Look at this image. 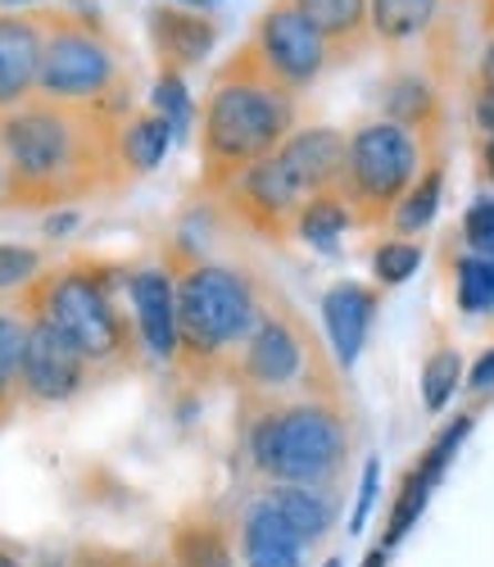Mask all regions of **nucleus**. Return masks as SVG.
<instances>
[{"label": "nucleus", "instance_id": "obj_1", "mask_svg": "<svg viewBox=\"0 0 494 567\" xmlns=\"http://www.w3.org/2000/svg\"><path fill=\"white\" fill-rule=\"evenodd\" d=\"M119 114L60 101H23L0 114L6 209H78L132 182L119 155Z\"/></svg>", "mask_w": 494, "mask_h": 567}, {"label": "nucleus", "instance_id": "obj_2", "mask_svg": "<svg viewBox=\"0 0 494 567\" xmlns=\"http://www.w3.org/2000/svg\"><path fill=\"white\" fill-rule=\"evenodd\" d=\"M295 127H300L295 96L268 78L255 45L240 41L214 73L200 105V186L218 196L236 173L268 159Z\"/></svg>", "mask_w": 494, "mask_h": 567}, {"label": "nucleus", "instance_id": "obj_3", "mask_svg": "<svg viewBox=\"0 0 494 567\" xmlns=\"http://www.w3.org/2000/svg\"><path fill=\"white\" fill-rule=\"evenodd\" d=\"M127 268L110 259H69L41 268L14 296L28 318L51 322L55 332L91 363V372H123L141 359L136 327L123 305Z\"/></svg>", "mask_w": 494, "mask_h": 567}, {"label": "nucleus", "instance_id": "obj_4", "mask_svg": "<svg viewBox=\"0 0 494 567\" xmlns=\"http://www.w3.org/2000/svg\"><path fill=\"white\" fill-rule=\"evenodd\" d=\"M354 454L344 395H300L245 413V463L264 486H336Z\"/></svg>", "mask_w": 494, "mask_h": 567}, {"label": "nucleus", "instance_id": "obj_5", "mask_svg": "<svg viewBox=\"0 0 494 567\" xmlns=\"http://www.w3.org/2000/svg\"><path fill=\"white\" fill-rule=\"evenodd\" d=\"M173 268L177 296V368L191 382H218L240 341L264 318L268 287L223 259H182Z\"/></svg>", "mask_w": 494, "mask_h": 567}, {"label": "nucleus", "instance_id": "obj_6", "mask_svg": "<svg viewBox=\"0 0 494 567\" xmlns=\"http://www.w3.org/2000/svg\"><path fill=\"white\" fill-rule=\"evenodd\" d=\"M223 382L240 391V404L250 413L300 395H340V368L313 337V327L300 318V309L272 291L255 332L231 354Z\"/></svg>", "mask_w": 494, "mask_h": 567}, {"label": "nucleus", "instance_id": "obj_7", "mask_svg": "<svg viewBox=\"0 0 494 567\" xmlns=\"http://www.w3.org/2000/svg\"><path fill=\"white\" fill-rule=\"evenodd\" d=\"M41 23V60H37V96L60 105H91L119 118L132 114V64L114 32L73 10H37Z\"/></svg>", "mask_w": 494, "mask_h": 567}, {"label": "nucleus", "instance_id": "obj_8", "mask_svg": "<svg viewBox=\"0 0 494 567\" xmlns=\"http://www.w3.org/2000/svg\"><path fill=\"white\" fill-rule=\"evenodd\" d=\"M431 159H440V151H426L409 127L390 118L359 123L344 136V168L336 182L340 200L354 214V227L390 223V209L404 200V192L422 177Z\"/></svg>", "mask_w": 494, "mask_h": 567}, {"label": "nucleus", "instance_id": "obj_9", "mask_svg": "<svg viewBox=\"0 0 494 567\" xmlns=\"http://www.w3.org/2000/svg\"><path fill=\"white\" fill-rule=\"evenodd\" d=\"M372 45L404 55L422 45V73H450V55H459V0H368Z\"/></svg>", "mask_w": 494, "mask_h": 567}, {"label": "nucleus", "instance_id": "obj_10", "mask_svg": "<svg viewBox=\"0 0 494 567\" xmlns=\"http://www.w3.org/2000/svg\"><path fill=\"white\" fill-rule=\"evenodd\" d=\"M250 45H255L259 64L268 69V78L281 82L290 96L309 91L331 69V55H327L322 37L309 28V19L295 10L290 0H268L264 14L255 19Z\"/></svg>", "mask_w": 494, "mask_h": 567}, {"label": "nucleus", "instance_id": "obj_11", "mask_svg": "<svg viewBox=\"0 0 494 567\" xmlns=\"http://www.w3.org/2000/svg\"><path fill=\"white\" fill-rule=\"evenodd\" d=\"M91 377H95L91 363L55 332V327L32 318L28 346H23V359L14 372L19 409H60L91 386Z\"/></svg>", "mask_w": 494, "mask_h": 567}, {"label": "nucleus", "instance_id": "obj_12", "mask_svg": "<svg viewBox=\"0 0 494 567\" xmlns=\"http://www.w3.org/2000/svg\"><path fill=\"white\" fill-rule=\"evenodd\" d=\"M218 196L231 209V218L245 223L255 236H264V241H290L295 214H300L305 200H309L300 186H295V177L281 168L277 155H268V159L250 164L245 173H236Z\"/></svg>", "mask_w": 494, "mask_h": 567}, {"label": "nucleus", "instance_id": "obj_13", "mask_svg": "<svg viewBox=\"0 0 494 567\" xmlns=\"http://www.w3.org/2000/svg\"><path fill=\"white\" fill-rule=\"evenodd\" d=\"M127 313L136 327L141 354H151L155 363H173L177 359V296H173L168 264L127 268Z\"/></svg>", "mask_w": 494, "mask_h": 567}, {"label": "nucleus", "instance_id": "obj_14", "mask_svg": "<svg viewBox=\"0 0 494 567\" xmlns=\"http://www.w3.org/2000/svg\"><path fill=\"white\" fill-rule=\"evenodd\" d=\"M231 554L236 567H305L309 558L305 540L281 523L264 495H255L231 523Z\"/></svg>", "mask_w": 494, "mask_h": 567}, {"label": "nucleus", "instance_id": "obj_15", "mask_svg": "<svg viewBox=\"0 0 494 567\" xmlns=\"http://www.w3.org/2000/svg\"><path fill=\"white\" fill-rule=\"evenodd\" d=\"M145 28H151V45H155V60L168 73H191L195 64H205L218 45V23L214 14H195L182 6H155L145 14Z\"/></svg>", "mask_w": 494, "mask_h": 567}, {"label": "nucleus", "instance_id": "obj_16", "mask_svg": "<svg viewBox=\"0 0 494 567\" xmlns=\"http://www.w3.org/2000/svg\"><path fill=\"white\" fill-rule=\"evenodd\" d=\"M377 305L381 296L363 281H336V287L322 296V327H327V341H331V363L340 372H350L368 346V332L377 322Z\"/></svg>", "mask_w": 494, "mask_h": 567}, {"label": "nucleus", "instance_id": "obj_17", "mask_svg": "<svg viewBox=\"0 0 494 567\" xmlns=\"http://www.w3.org/2000/svg\"><path fill=\"white\" fill-rule=\"evenodd\" d=\"M41 23L37 10H0V114L37 96Z\"/></svg>", "mask_w": 494, "mask_h": 567}, {"label": "nucleus", "instance_id": "obj_18", "mask_svg": "<svg viewBox=\"0 0 494 567\" xmlns=\"http://www.w3.org/2000/svg\"><path fill=\"white\" fill-rule=\"evenodd\" d=\"M381 118L409 127L426 151H440V132H444V96L440 82L422 69H400L390 73L381 86Z\"/></svg>", "mask_w": 494, "mask_h": 567}, {"label": "nucleus", "instance_id": "obj_19", "mask_svg": "<svg viewBox=\"0 0 494 567\" xmlns=\"http://www.w3.org/2000/svg\"><path fill=\"white\" fill-rule=\"evenodd\" d=\"M272 155L281 159V168L295 177V186H300L305 196L336 192L340 168H344V132H336V127H295Z\"/></svg>", "mask_w": 494, "mask_h": 567}, {"label": "nucleus", "instance_id": "obj_20", "mask_svg": "<svg viewBox=\"0 0 494 567\" xmlns=\"http://www.w3.org/2000/svg\"><path fill=\"white\" fill-rule=\"evenodd\" d=\"M309 19V28L322 37L331 64H354L372 51L368 28V0H290Z\"/></svg>", "mask_w": 494, "mask_h": 567}, {"label": "nucleus", "instance_id": "obj_21", "mask_svg": "<svg viewBox=\"0 0 494 567\" xmlns=\"http://www.w3.org/2000/svg\"><path fill=\"white\" fill-rule=\"evenodd\" d=\"M259 495L272 504L281 523L305 540V549L322 545L336 527V513H340L336 486H259Z\"/></svg>", "mask_w": 494, "mask_h": 567}, {"label": "nucleus", "instance_id": "obj_22", "mask_svg": "<svg viewBox=\"0 0 494 567\" xmlns=\"http://www.w3.org/2000/svg\"><path fill=\"white\" fill-rule=\"evenodd\" d=\"M173 146V132L168 123L155 114V110H132L123 123H119V155H123V168L127 177H145L164 164Z\"/></svg>", "mask_w": 494, "mask_h": 567}, {"label": "nucleus", "instance_id": "obj_23", "mask_svg": "<svg viewBox=\"0 0 494 567\" xmlns=\"http://www.w3.org/2000/svg\"><path fill=\"white\" fill-rule=\"evenodd\" d=\"M350 227H354V214H350V205L340 200V192H318V196L305 200L300 214H295L290 236L295 241H305V246H313V250H336L340 236Z\"/></svg>", "mask_w": 494, "mask_h": 567}, {"label": "nucleus", "instance_id": "obj_24", "mask_svg": "<svg viewBox=\"0 0 494 567\" xmlns=\"http://www.w3.org/2000/svg\"><path fill=\"white\" fill-rule=\"evenodd\" d=\"M440 200H444V155L431 159V164L422 168V177L404 192V200L390 209V227H394V236H422V231L435 223Z\"/></svg>", "mask_w": 494, "mask_h": 567}, {"label": "nucleus", "instance_id": "obj_25", "mask_svg": "<svg viewBox=\"0 0 494 567\" xmlns=\"http://www.w3.org/2000/svg\"><path fill=\"white\" fill-rule=\"evenodd\" d=\"M450 255V272H454V305L459 313L476 318L485 309H494V264L481 259V255H467V250H444Z\"/></svg>", "mask_w": 494, "mask_h": 567}, {"label": "nucleus", "instance_id": "obj_26", "mask_svg": "<svg viewBox=\"0 0 494 567\" xmlns=\"http://www.w3.org/2000/svg\"><path fill=\"white\" fill-rule=\"evenodd\" d=\"M463 386V354L440 346L426 354L422 363V409L426 413H444L454 404V391Z\"/></svg>", "mask_w": 494, "mask_h": 567}, {"label": "nucleus", "instance_id": "obj_27", "mask_svg": "<svg viewBox=\"0 0 494 567\" xmlns=\"http://www.w3.org/2000/svg\"><path fill=\"white\" fill-rule=\"evenodd\" d=\"M435 486L440 482L426 477L422 467H409V477H404L400 495H394V504H390V517H385V549H394V545H400L418 527V517H422V508H426V499H431Z\"/></svg>", "mask_w": 494, "mask_h": 567}, {"label": "nucleus", "instance_id": "obj_28", "mask_svg": "<svg viewBox=\"0 0 494 567\" xmlns=\"http://www.w3.org/2000/svg\"><path fill=\"white\" fill-rule=\"evenodd\" d=\"M151 110L168 123L173 141H186V136H191V127H195V101H191V86H186L182 73L159 69L155 91H151Z\"/></svg>", "mask_w": 494, "mask_h": 567}, {"label": "nucleus", "instance_id": "obj_29", "mask_svg": "<svg viewBox=\"0 0 494 567\" xmlns=\"http://www.w3.org/2000/svg\"><path fill=\"white\" fill-rule=\"evenodd\" d=\"M422 268V241H409V236H390L372 250V277L381 287H404V281Z\"/></svg>", "mask_w": 494, "mask_h": 567}, {"label": "nucleus", "instance_id": "obj_30", "mask_svg": "<svg viewBox=\"0 0 494 567\" xmlns=\"http://www.w3.org/2000/svg\"><path fill=\"white\" fill-rule=\"evenodd\" d=\"M459 246H463L467 255H481V259L494 264V196H476V200L463 209Z\"/></svg>", "mask_w": 494, "mask_h": 567}, {"label": "nucleus", "instance_id": "obj_31", "mask_svg": "<svg viewBox=\"0 0 494 567\" xmlns=\"http://www.w3.org/2000/svg\"><path fill=\"white\" fill-rule=\"evenodd\" d=\"M41 268H45V255L37 246L0 241V296H19Z\"/></svg>", "mask_w": 494, "mask_h": 567}, {"label": "nucleus", "instance_id": "obj_32", "mask_svg": "<svg viewBox=\"0 0 494 567\" xmlns=\"http://www.w3.org/2000/svg\"><path fill=\"white\" fill-rule=\"evenodd\" d=\"M28 327H32V318L23 313L19 300L0 305V377H10V382H14L19 359H23V346H28Z\"/></svg>", "mask_w": 494, "mask_h": 567}, {"label": "nucleus", "instance_id": "obj_33", "mask_svg": "<svg viewBox=\"0 0 494 567\" xmlns=\"http://www.w3.org/2000/svg\"><path fill=\"white\" fill-rule=\"evenodd\" d=\"M377 486H381V458H368L363 463V477H359V504L350 513V532H363L368 527V513L377 504Z\"/></svg>", "mask_w": 494, "mask_h": 567}, {"label": "nucleus", "instance_id": "obj_34", "mask_svg": "<svg viewBox=\"0 0 494 567\" xmlns=\"http://www.w3.org/2000/svg\"><path fill=\"white\" fill-rule=\"evenodd\" d=\"M69 567H145L136 554H127V549H110V545H82L73 558H69Z\"/></svg>", "mask_w": 494, "mask_h": 567}, {"label": "nucleus", "instance_id": "obj_35", "mask_svg": "<svg viewBox=\"0 0 494 567\" xmlns=\"http://www.w3.org/2000/svg\"><path fill=\"white\" fill-rule=\"evenodd\" d=\"M472 123H476V132H481V136H490V141H494V86L472 82Z\"/></svg>", "mask_w": 494, "mask_h": 567}, {"label": "nucleus", "instance_id": "obj_36", "mask_svg": "<svg viewBox=\"0 0 494 567\" xmlns=\"http://www.w3.org/2000/svg\"><path fill=\"white\" fill-rule=\"evenodd\" d=\"M472 159H476V177H481L485 186H494V141H490V136L472 132Z\"/></svg>", "mask_w": 494, "mask_h": 567}, {"label": "nucleus", "instance_id": "obj_37", "mask_svg": "<svg viewBox=\"0 0 494 567\" xmlns=\"http://www.w3.org/2000/svg\"><path fill=\"white\" fill-rule=\"evenodd\" d=\"M494 386V346L467 368V391H490Z\"/></svg>", "mask_w": 494, "mask_h": 567}, {"label": "nucleus", "instance_id": "obj_38", "mask_svg": "<svg viewBox=\"0 0 494 567\" xmlns=\"http://www.w3.org/2000/svg\"><path fill=\"white\" fill-rule=\"evenodd\" d=\"M14 413H19V391H14L10 377H0V427H6Z\"/></svg>", "mask_w": 494, "mask_h": 567}, {"label": "nucleus", "instance_id": "obj_39", "mask_svg": "<svg viewBox=\"0 0 494 567\" xmlns=\"http://www.w3.org/2000/svg\"><path fill=\"white\" fill-rule=\"evenodd\" d=\"M476 82H481V86H494V32H490L485 51H481V60H476Z\"/></svg>", "mask_w": 494, "mask_h": 567}, {"label": "nucleus", "instance_id": "obj_40", "mask_svg": "<svg viewBox=\"0 0 494 567\" xmlns=\"http://www.w3.org/2000/svg\"><path fill=\"white\" fill-rule=\"evenodd\" d=\"M82 223V214L78 209H60L55 218H45V231H51V236H64V231H73Z\"/></svg>", "mask_w": 494, "mask_h": 567}, {"label": "nucleus", "instance_id": "obj_41", "mask_svg": "<svg viewBox=\"0 0 494 567\" xmlns=\"http://www.w3.org/2000/svg\"><path fill=\"white\" fill-rule=\"evenodd\" d=\"M0 567H28L23 549H19V545H10L6 536H0Z\"/></svg>", "mask_w": 494, "mask_h": 567}, {"label": "nucleus", "instance_id": "obj_42", "mask_svg": "<svg viewBox=\"0 0 494 567\" xmlns=\"http://www.w3.org/2000/svg\"><path fill=\"white\" fill-rule=\"evenodd\" d=\"M173 6H182V10H195V14H214L223 0H173Z\"/></svg>", "mask_w": 494, "mask_h": 567}, {"label": "nucleus", "instance_id": "obj_43", "mask_svg": "<svg viewBox=\"0 0 494 567\" xmlns=\"http://www.w3.org/2000/svg\"><path fill=\"white\" fill-rule=\"evenodd\" d=\"M359 567H385V549H372V554H368Z\"/></svg>", "mask_w": 494, "mask_h": 567}, {"label": "nucleus", "instance_id": "obj_44", "mask_svg": "<svg viewBox=\"0 0 494 567\" xmlns=\"http://www.w3.org/2000/svg\"><path fill=\"white\" fill-rule=\"evenodd\" d=\"M205 567H236V554L227 549V554H218V558H214V563H205Z\"/></svg>", "mask_w": 494, "mask_h": 567}, {"label": "nucleus", "instance_id": "obj_45", "mask_svg": "<svg viewBox=\"0 0 494 567\" xmlns=\"http://www.w3.org/2000/svg\"><path fill=\"white\" fill-rule=\"evenodd\" d=\"M481 19H485V32H494V0H485V10H481Z\"/></svg>", "mask_w": 494, "mask_h": 567}, {"label": "nucleus", "instance_id": "obj_46", "mask_svg": "<svg viewBox=\"0 0 494 567\" xmlns=\"http://www.w3.org/2000/svg\"><path fill=\"white\" fill-rule=\"evenodd\" d=\"M0 209H6V164H0Z\"/></svg>", "mask_w": 494, "mask_h": 567}, {"label": "nucleus", "instance_id": "obj_47", "mask_svg": "<svg viewBox=\"0 0 494 567\" xmlns=\"http://www.w3.org/2000/svg\"><path fill=\"white\" fill-rule=\"evenodd\" d=\"M41 567H69V558H45Z\"/></svg>", "mask_w": 494, "mask_h": 567}, {"label": "nucleus", "instance_id": "obj_48", "mask_svg": "<svg viewBox=\"0 0 494 567\" xmlns=\"http://www.w3.org/2000/svg\"><path fill=\"white\" fill-rule=\"evenodd\" d=\"M145 567H177L173 558H159V563H145Z\"/></svg>", "mask_w": 494, "mask_h": 567}, {"label": "nucleus", "instance_id": "obj_49", "mask_svg": "<svg viewBox=\"0 0 494 567\" xmlns=\"http://www.w3.org/2000/svg\"><path fill=\"white\" fill-rule=\"evenodd\" d=\"M322 567H344V563H340V558H327V563H322Z\"/></svg>", "mask_w": 494, "mask_h": 567}]
</instances>
